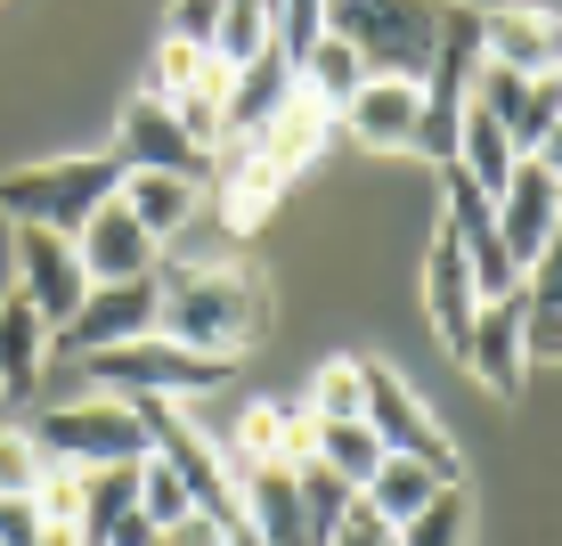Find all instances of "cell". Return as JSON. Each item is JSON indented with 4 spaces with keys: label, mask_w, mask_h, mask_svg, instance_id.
I'll list each match as a JSON object with an SVG mask.
<instances>
[{
    "label": "cell",
    "mask_w": 562,
    "mask_h": 546,
    "mask_svg": "<svg viewBox=\"0 0 562 546\" xmlns=\"http://www.w3.org/2000/svg\"><path fill=\"white\" fill-rule=\"evenodd\" d=\"M188 514H196V498L180 490V473H171L164 457H139V522H147L155 538H171Z\"/></svg>",
    "instance_id": "obj_29"
},
{
    "label": "cell",
    "mask_w": 562,
    "mask_h": 546,
    "mask_svg": "<svg viewBox=\"0 0 562 546\" xmlns=\"http://www.w3.org/2000/svg\"><path fill=\"white\" fill-rule=\"evenodd\" d=\"M16 294L33 302V319L66 326L74 310L90 302V278H82V253H74V237H49V229H16Z\"/></svg>",
    "instance_id": "obj_10"
},
{
    "label": "cell",
    "mask_w": 562,
    "mask_h": 546,
    "mask_svg": "<svg viewBox=\"0 0 562 546\" xmlns=\"http://www.w3.org/2000/svg\"><path fill=\"white\" fill-rule=\"evenodd\" d=\"M326 33L335 42H351L359 74L367 82H416L432 74V9H367V0H351V9H326Z\"/></svg>",
    "instance_id": "obj_5"
},
{
    "label": "cell",
    "mask_w": 562,
    "mask_h": 546,
    "mask_svg": "<svg viewBox=\"0 0 562 546\" xmlns=\"http://www.w3.org/2000/svg\"><path fill=\"white\" fill-rule=\"evenodd\" d=\"M164 546H228V522H212V514H188L180 531H171Z\"/></svg>",
    "instance_id": "obj_35"
},
{
    "label": "cell",
    "mask_w": 562,
    "mask_h": 546,
    "mask_svg": "<svg viewBox=\"0 0 562 546\" xmlns=\"http://www.w3.org/2000/svg\"><path fill=\"white\" fill-rule=\"evenodd\" d=\"M392 538L400 546H464V538H473V498H464V481L432 490V505H424L416 522H400Z\"/></svg>",
    "instance_id": "obj_25"
},
{
    "label": "cell",
    "mask_w": 562,
    "mask_h": 546,
    "mask_svg": "<svg viewBox=\"0 0 562 546\" xmlns=\"http://www.w3.org/2000/svg\"><path fill=\"white\" fill-rule=\"evenodd\" d=\"M497 245H506V261L530 278L538 261L554 253V221H562V180H554V155H521L514 180L497 188Z\"/></svg>",
    "instance_id": "obj_7"
},
{
    "label": "cell",
    "mask_w": 562,
    "mask_h": 546,
    "mask_svg": "<svg viewBox=\"0 0 562 546\" xmlns=\"http://www.w3.org/2000/svg\"><path fill=\"white\" fill-rule=\"evenodd\" d=\"M212 57H221L228 74H245L254 57H269V9H254V0L212 9Z\"/></svg>",
    "instance_id": "obj_23"
},
{
    "label": "cell",
    "mask_w": 562,
    "mask_h": 546,
    "mask_svg": "<svg viewBox=\"0 0 562 546\" xmlns=\"http://www.w3.org/2000/svg\"><path fill=\"white\" fill-rule=\"evenodd\" d=\"M432 490H449V481L432 473V465H416V457H383L375 473H367V490H359V505L383 522V531H400V522H416L424 505H432Z\"/></svg>",
    "instance_id": "obj_19"
},
{
    "label": "cell",
    "mask_w": 562,
    "mask_h": 546,
    "mask_svg": "<svg viewBox=\"0 0 562 546\" xmlns=\"http://www.w3.org/2000/svg\"><path fill=\"white\" fill-rule=\"evenodd\" d=\"M114 204H123V212L147 229L155 245H164V237H180V229L196 221V188H188V180H155V171H131V180L114 188Z\"/></svg>",
    "instance_id": "obj_20"
},
{
    "label": "cell",
    "mask_w": 562,
    "mask_h": 546,
    "mask_svg": "<svg viewBox=\"0 0 562 546\" xmlns=\"http://www.w3.org/2000/svg\"><path fill=\"white\" fill-rule=\"evenodd\" d=\"M155 294H164V310H155V335L196 350V359H237V350H254L269 335V294L245 269H171V278H155Z\"/></svg>",
    "instance_id": "obj_1"
},
{
    "label": "cell",
    "mask_w": 562,
    "mask_h": 546,
    "mask_svg": "<svg viewBox=\"0 0 562 546\" xmlns=\"http://www.w3.org/2000/svg\"><path fill=\"white\" fill-rule=\"evenodd\" d=\"M326 123H335V107H326V99H310V90L294 82V99H285V107H278V114H269V123H261L254 155H261L269 171H278V180H294V171L310 164V155H318Z\"/></svg>",
    "instance_id": "obj_16"
},
{
    "label": "cell",
    "mask_w": 562,
    "mask_h": 546,
    "mask_svg": "<svg viewBox=\"0 0 562 546\" xmlns=\"http://www.w3.org/2000/svg\"><path fill=\"white\" fill-rule=\"evenodd\" d=\"M139 505V465H106V473H82V514H74V531L82 546H106V531Z\"/></svg>",
    "instance_id": "obj_22"
},
{
    "label": "cell",
    "mask_w": 562,
    "mask_h": 546,
    "mask_svg": "<svg viewBox=\"0 0 562 546\" xmlns=\"http://www.w3.org/2000/svg\"><path fill=\"white\" fill-rule=\"evenodd\" d=\"M294 490H302V522H310V546H326V538L342 531V514L359 505V490H351V481H335V473H326L318 457H310V465H294Z\"/></svg>",
    "instance_id": "obj_24"
},
{
    "label": "cell",
    "mask_w": 562,
    "mask_h": 546,
    "mask_svg": "<svg viewBox=\"0 0 562 546\" xmlns=\"http://www.w3.org/2000/svg\"><path fill=\"white\" fill-rule=\"evenodd\" d=\"M318 33H326V9H310V0L269 9V57H278V66H302V57L318 49Z\"/></svg>",
    "instance_id": "obj_31"
},
{
    "label": "cell",
    "mask_w": 562,
    "mask_h": 546,
    "mask_svg": "<svg viewBox=\"0 0 562 546\" xmlns=\"http://www.w3.org/2000/svg\"><path fill=\"white\" fill-rule=\"evenodd\" d=\"M82 376L106 383V400H204V392H228V376L237 367L228 359H196V350L147 335V343H123V350H99V359H82Z\"/></svg>",
    "instance_id": "obj_3"
},
{
    "label": "cell",
    "mask_w": 562,
    "mask_h": 546,
    "mask_svg": "<svg viewBox=\"0 0 562 546\" xmlns=\"http://www.w3.org/2000/svg\"><path fill=\"white\" fill-rule=\"evenodd\" d=\"M228 546H261L254 531H245V522H228Z\"/></svg>",
    "instance_id": "obj_37"
},
{
    "label": "cell",
    "mask_w": 562,
    "mask_h": 546,
    "mask_svg": "<svg viewBox=\"0 0 562 546\" xmlns=\"http://www.w3.org/2000/svg\"><path fill=\"white\" fill-rule=\"evenodd\" d=\"M326 546H400L392 531H383V522L375 514H367V505H351V514H342V531L335 538H326Z\"/></svg>",
    "instance_id": "obj_33"
},
{
    "label": "cell",
    "mask_w": 562,
    "mask_h": 546,
    "mask_svg": "<svg viewBox=\"0 0 562 546\" xmlns=\"http://www.w3.org/2000/svg\"><path fill=\"white\" fill-rule=\"evenodd\" d=\"M294 82L310 90V99L342 107V99H351V90L367 82V74H359V57H351V42H335V33H318V49H310L302 66H294Z\"/></svg>",
    "instance_id": "obj_26"
},
{
    "label": "cell",
    "mask_w": 562,
    "mask_h": 546,
    "mask_svg": "<svg viewBox=\"0 0 562 546\" xmlns=\"http://www.w3.org/2000/svg\"><path fill=\"white\" fill-rule=\"evenodd\" d=\"M416 114H424V90L416 82H359L351 99L335 107V123L351 131L359 147L392 155V147H416Z\"/></svg>",
    "instance_id": "obj_13"
},
{
    "label": "cell",
    "mask_w": 562,
    "mask_h": 546,
    "mask_svg": "<svg viewBox=\"0 0 562 546\" xmlns=\"http://www.w3.org/2000/svg\"><path fill=\"white\" fill-rule=\"evenodd\" d=\"M42 367H49V326L33 319L25 294H0V392L25 400L42 383Z\"/></svg>",
    "instance_id": "obj_18"
},
{
    "label": "cell",
    "mask_w": 562,
    "mask_h": 546,
    "mask_svg": "<svg viewBox=\"0 0 562 546\" xmlns=\"http://www.w3.org/2000/svg\"><path fill=\"white\" fill-rule=\"evenodd\" d=\"M42 546H82V531H66V522H42Z\"/></svg>",
    "instance_id": "obj_36"
},
{
    "label": "cell",
    "mask_w": 562,
    "mask_h": 546,
    "mask_svg": "<svg viewBox=\"0 0 562 546\" xmlns=\"http://www.w3.org/2000/svg\"><path fill=\"white\" fill-rule=\"evenodd\" d=\"M74 253H82V278L90 286H131V278H155V237L139 221H131L123 204H99L82 221V237H74Z\"/></svg>",
    "instance_id": "obj_12"
},
{
    "label": "cell",
    "mask_w": 562,
    "mask_h": 546,
    "mask_svg": "<svg viewBox=\"0 0 562 546\" xmlns=\"http://www.w3.org/2000/svg\"><path fill=\"white\" fill-rule=\"evenodd\" d=\"M164 42H188V49H212V9H171V33Z\"/></svg>",
    "instance_id": "obj_34"
},
{
    "label": "cell",
    "mask_w": 562,
    "mask_h": 546,
    "mask_svg": "<svg viewBox=\"0 0 562 546\" xmlns=\"http://www.w3.org/2000/svg\"><path fill=\"white\" fill-rule=\"evenodd\" d=\"M0 546H42V514H33V498H0Z\"/></svg>",
    "instance_id": "obj_32"
},
{
    "label": "cell",
    "mask_w": 562,
    "mask_h": 546,
    "mask_svg": "<svg viewBox=\"0 0 562 546\" xmlns=\"http://www.w3.org/2000/svg\"><path fill=\"white\" fill-rule=\"evenodd\" d=\"M514 164H521L514 140H506V131H497L481 107H464V114H457V171L481 188V197H497V188L514 180Z\"/></svg>",
    "instance_id": "obj_21"
},
{
    "label": "cell",
    "mask_w": 562,
    "mask_h": 546,
    "mask_svg": "<svg viewBox=\"0 0 562 546\" xmlns=\"http://www.w3.org/2000/svg\"><path fill=\"white\" fill-rule=\"evenodd\" d=\"M123 171L106 155H74V164H33V171H9L0 180V212L16 229H49V237H82V221L99 204H114Z\"/></svg>",
    "instance_id": "obj_2"
},
{
    "label": "cell",
    "mask_w": 562,
    "mask_h": 546,
    "mask_svg": "<svg viewBox=\"0 0 562 546\" xmlns=\"http://www.w3.org/2000/svg\"><path fill=\"white\" fill-rule=\"evenodd\" d=\"M318 465L335 481H351V490H367V473L383 465V441L367 424H318Z\"/></svg>",
    "instance_id": "obj_27"
},
{
    "label": "cell",
    "mask_w": 562,
    "mask_h": 546,
    "mask_svg": "<svg viewBox=\"0 0 562 546\" xmlns=\"http://www.w3.org/2000/svg\"><path fill=\"white\" fill-rule=\"evenodd\" d=\"M464 359H473V376L490 383L497 400H514L521 392V294H506V302H481L473 310V335H464Z\"/></svg>",
    "instance_id": "obj_14"
},
{
    "label": "cell",
    "mask_w": 562,
    "mask_h": 546,
    "mask_svg": "<svg viewBox=\"0 0 562 546\" xmlns=\"http://www.w3.org/2000/svg\"><path fill=\"white\" fill-rule=\"evenodd\" d=\"M359 424L383 441V457H416V465H432L440 481H457V448L440 441L432 408L408 392V376H400V367L367 359V408H359Z\"/></svg>",
    "instance_id": "obj_6"
},
{
    "label": "cell",
    "mask_w": 562,
    "mask_h": 546,
    "mask_svg": "<svg viewBox=\"0 0 562 546\" xmlns=\"http://www.w3.org/2000/svg\"><path fill=\"white\" fill-rule=\"evenodd\" d=\"M212 188H221L228 229H261L269 212H278V197H285V180L261 164L254 147H221V164H212Z\"/></svg>",
    "instance_id": "obj_17"
},
{
    "label": "cell",
    "mask_w": 562,
    "mask_h": 546,
    "mask_svg": "<svg viewBox=\"0 0 562 546\" xmlns=\"http://www.w3.org/2000/svg\"><path fill=\"white\" fill-rule=\"evenodd\" d=\"M49 481V457L33 448L25 424H0V498H33Z\"/></svg>",
    "instance_id": "obj_30"
},
{
    "label": "cell",
    "mask_w": 562,
    "mask_h": 546,
    "mask_svg": "<svg viewBox=\"0 0 562 546\" xmlns=\"http://www.w3.org/2000/svg\"><path fill=\"white\" fill-rule=\"evenodd\" d=\"M33 448L66 473H106V465H139L147 457V433H139V408L131 400H74V408H49V416L25 424Z\"/></svg>",
    "instance_id": "obj_4"
},
{
    "label": "cell",
    "mask_w": 562,
    "mask_h": 546,
    "mask_svg": "<svg viewBox=\"0 0 562 546\" xmlns=\"http://www.w3.org/2000/svg\"><path fill=\"white\" fill-rule=\"evenodd\" d=\"M424 310H432V335L449 350H464L481 294H473V269H464V253L449 237H432V253H424Z\"/></svg>",
    "instance_id": "obj_15"
},
{
    "label": "cell",
    "mask_w": 562,
    "mask_h": 546,
    "mask_svg": "<svg viewBox=\"0 0 562 546\" xmlns=\"http://www.w3.org/2000/svg\"><path fill=\"white\" fill-rule=\"evenodd\" d=\"M367 408V359H326L318 383H310V416L318 424H359Z\"/></svg>",
    "instance_id": "obj_28"
},
{
    "label": "cell",
    "mask_w": 562,
    "mask_h": 546,
    "mask_svg": "<svg viewBox=\"0 0 562 546\" xmlns=\"http://www.w3.org/2000/svg\"><path fill=\"white\" fill-rule=\"evenodd\" d=\"M106 164L123 171V180H131V171H155V180H188V188H196L212 171V155L180 131V114H171L164 99L139 90V99L123 107V123H114V155H106Z\"/></svg>",
    "instance_id": "obj_8"
},
{
    "label": "cell",
    "mask_w": 562,
    "mask_h": 546,
    "mask_svg": "<svg viewBox=\"0 0 562 546\" xmlns=\"http://www.w3.org/2000/svg\"><path fill=\"white\" fill-rule=\"evenodd\" d=\"M481 66H506L521 82H554V9H481Z\"/></svg>",
    "instance_id": "obj_11"
},
{
    "label": "cell",
    "mask_w": 562,
    "mask_h": 546,
    "mask_svg": "<svg viewBox=\"0 0 562 546\" xmlns=\"http://www.w3.org/2000/svg\"><path fill=\"white\" fill-rule=\"evenodd\" d=\"M155 310H164V294H155V278H131V286H90V302L74 310L66 326H57V350L66 359H99V350H123V343H147L155 335Z\"/></svg>",
    "instance_id": "obj_9"
}]
</instances>
